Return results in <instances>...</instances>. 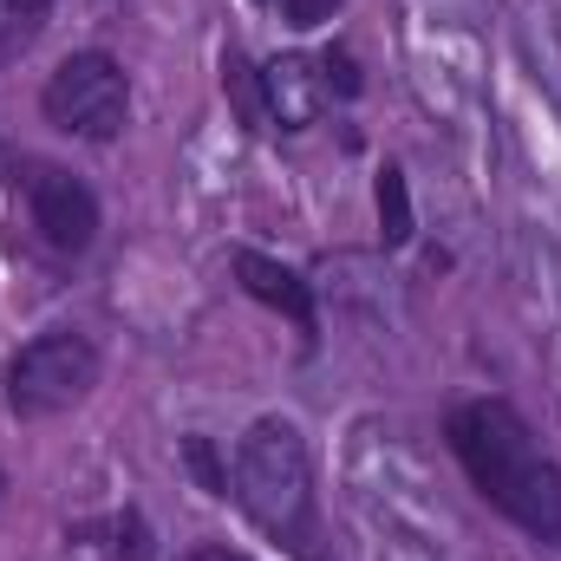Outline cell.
Returning a JSON list of instances; mask_svg holds the SVG:
<instances>
[{
	"label": "cell",
	"mask_w": 561,
	"mask_h": 561,
	"mask_svg": "<svg viewBox=\"0 0 561 561\" xmlns=\"http://www.w3.org/2000/svg\"><path fill=\"white\" fill-rule=\"evenodd\" d=\"M444 437H450L463 477L477 483V496L490 510H503L536 542H556L561 549V463L542 457L529 419L510 399H470V405H457L444 419Z\"/></svg>",
	"instance_id": "1"
},
{
	"label": "cell",
	"mask_w": 561,
	"mask_h": 561,
	"mask_svg": "<svg viewBox=\"0 0 561 561\" xmlns=\"http://www.w3.org/2000/svg\"><path fill=\"white\" fill-rule=\"evenodd\" d=\"M236 496L242 510L280 536L287 549L307 556V529H313V463H307V437L287 419H255L249 437L236 444Z\"/></svg>",
	"instance_id": "2"
},
{
	"label": "cell",
	"mask_w": 561,
	"mask_h": 561,
	"mask_svg": "<svg viewBox=\"0 0 561 561\" xmlns=\"http://www.w3.org/2000/svg\"><path fill=\"white\" fill-rule=\"evenodd\" d=\"M99 386V346L79 327H53L7 359V412L13 419H59Z\"/></svg>",
	"instance_id": "3"
},
{
	"label": "cell",
	"mask_w": 561,
	"mask_h": 561,
	"mask_svg": "<svg viewBox=\"0 0 561 561\" xmlns=\"http://www.w3.org/2000/svg\"><path fill=\"white\" fill-rule=\"evenodd\" d=\"M39 112H46V125H59L72 138L112 144L125 131V112H131V79H125V66L112 53H72L46 79Z\"/></svg>",
	"instance_id": "4"
},
{
	"label": "cell",
	"mask_w": 561,
	"mask_h": 561,
	"mask_svg": "<svg viewBox=\"0 0 561 561\" xmlns=\"http://www.w3.org/2000/svg\"><path fill=\"white\" fill-rule=\"evenodd\" d=\"M20 196H26V222L33 236L59 255V262H79L92 242H99V196L59 170V163H26L20 170Z\"/></svg>",
	"instance_id": "5"
},
{
	"label": "cell",
	"mask_w": 561,
	"mask_h": 561,
	"mask_svg": "<svg viewBox=\"0 0 561 561\" xmlns=\"http://www.w3.org/2000/svg\"><path fill=\"white\" fill-rule=\"evenodd\" d=\"M327 105H333V85H327V66L320 59L280 53V59L262 66V112L275 118L280 131H307Z\"/></svg>",
	"instance_id": "6"
},
{
	"label": "cell",
	"mask_w": 561,
	"mask_h": 561,
	"mask_svg": "<svg viewBox=\"0 0 561 561\" xmlns=\"http://www.w3.org/2000/svg\"><path fill=\"white\" fill-rule=\"evenodd\" d=\"M236 280H242V287H249L262 307H280V313H287V320L307 333V346H313V327H320V320H313V287L294 275V268H280L275 255L236 249Z\"/></svg>",
	"instance_id": "7"
},
{
	"label": "cell",
	"mask_w": 561,
	"mask_h": 561,
	"mask_svg": "<svg viewBox=\"0 0 561 561\" xmlns=\"http://www.w3.org/2000/svg\"><path fill=\"white\" fill-rule=\"evenodd\" d=\"M66 556L72 561H150V529L138 510L99 516V523H72L66 529Z\"/></svg>",
	"instance_id": "8"
},
{
	"label": "cell",
	"mask_w": 561,
	"mask_h": 561,
	"mask_svg": "<svg viewBox=\"0 0 561 561\" xmlns=\"http://www.w3.org/2000/svg\"><path fill=\"white\" fill-rule=\"evenodd\" d=\"M46 7H53V0H0V53L33 46L39 26H46Z\"/></svg>",
	"instance_id": "9"
},
{
	"label": "cell",
	"mask_w": 561,
	"mask_h": 561,
	"mask_svg": "<svg viewBox=\"0 0 561 561\" xmlns=\"http://www.w3.org/2000/svg\"><path fill=\"white\" fill-rule=\"evenodd\" d=\"M379 222H386V242H405V236H412V203H405V170H379Z\"/></svg>",
	"instance_id": "10"
},
{
	"label": "cell",
	"mask_w": 561,
	"mask_h": 561,
	"mask_svg": "<svg viewBox=\"0 0 561 561\" xmlns=\"http://www.w3.org/2000/svg\"><path fill=\"white\" fill-rule=\"evenodd\" d=\"M183 457H190V470L203 477V490H209V496H236V490H229V477H222V463H216V450H209V437H190V444H183Z\"/></svg>",
	"instance_id": "11"
},
{
	"label": "cell",
	"mask_w": 561,
	"mask_h": 561,
	"mask_svg": "<svg viewBox=\"0 0 561 561\" xmlns=\"http://www.w3.org/2000/svg\"><path fill=\"white\" fill-rule=\"evenodd\" d=\"M346 0H280V13H287V26H320V20H333Z\"/></svg>",
	"instance_id": "12"
},
{
	"label": "cell",
	"mask_w": 561,
	"mask_h": 561,
	"mask_svg": "<svg viewBox=\"0 0 561 561\" xmlns=\"http://www.w3.org/2000/svg\"><path fill=\"white\" fill-rule=\"evenodd\" d=\"M183 561H249V556H236V549H216V542H209V549H190Z\"/></svg>",
	"instance_id": "13"
},
{
	"label": "cell",
	"mask_w": 561,
	"mask_h": 561,
	"mask_svg": "<svg viewBox=\"0 0 561 561\" xmlns=\"http://www.w3.org/2000/svg\"><path fill=\"white\" fill-rule=\"evenodd\" d=\"M0 496H7V477H0Z\"/></svg>",
	"instance_id": "14"
},
{
	"label": "cell",
	"mask_w": 561,
	"mask_h": 561,
	"mask_svg": "<svg viewBox=\"0 0 561 561\" xmlns=\"http://www.w3.org/2000/svg\"><path fill=\"white\" fill-rule=\"evenodd\" d=\"M307 561H320V556H307Z\"/></svg>",
	"instance_id": "15"
}]
</instances>
